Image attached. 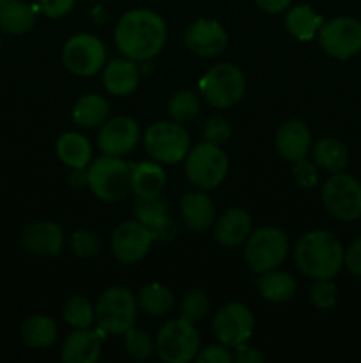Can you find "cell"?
<instances>
[{"label":"cell","instance_id":"obj_34","mask_svg":"<svg viewBox=\"0 0 361 363\" xmlns=\"http://www.w3.org/2000/svg\"><path fill=\"white\" fill-rule=\"evenodd\" d=\"M62 318L71 328H91L96 323V305L84 296H71L64 303Z\"/></svg>","mask_w":361,"mask_h":363},{"label":"cell","instance_id":"obj_15","mask_svg":"<svg viewBox=\"0 0 361 363\" xmlns=\"http://www.w3.org/2000/svg\"><path fill=\"white\" fill-rule=\"evenodd\" d=\"M140 126L133 117H108L99 126L98 147L103 155L124 158L134 151V147L140 142Z\"/></svg>","mask_w":361,"mask_h":363},{"label":"cell","instance_id":"obj_32","mask_svg":"<svg viewBox=\"0 0 361 363\" xmlns=\"http://www.w3.org/2000/svg\"><path fill=\"white\" fill-rule=\"evenodd\" d=\"M311 155L314 162L319 169L328 170V172H342L349 162V152L347 147L333 137H324L311 145Z\"/></svg>","mask_w":361,"mask_h":363},{"label":"cell","instance_id":"obj_14","mask_svg":"<svg viewBox=\"0 0 361 363\" xmlns=\"http://www.w3.org/2000/svg\"><path fill=\"white\" fill-rule=\"evenodd\" d=\"M154 238L151 230L137 218L124 222L113 230L110 248L113 257L122 264H137L151 250Z\"/></svg>","mask_w":361,"mask_h":363},{"label":"cell","instance_id":"obj_33","mask_svg":"<svg viewBox=\"0 0 361 363\" xmlns=\"http://www.w3.org/2000/svg\"><path fill=\"white\" fill-rule=\"evenodd\" d=\"M202 110L200 92L180 89L168 99V113L176 123H188L195 119Z\"/></svg>","mask_w":361,"mask_h":363},{"label":"cell","instance_id":"obj_4","mask_svg":"<svg viewBox=\"0 0 361 363\" xmlns=\"http://www.w3.org/2000/svg\"><path fill=\"white\" fill-rule=\"evenodd\" d=\"M198 92L212 108H232L246 92V78L243 71L234 64H216L200 78Z\"/></svg>","mask_w":361,"mask_h":363},{"label":"cell","instance_id":"obj_8","mask_svg":"<svg viewBox=\"0 0 361 363\" xmlns=\"http://www.w3.org/2000/svg\"><path fill=\"white\" fill-rule=\"evenodd\" d=\"M156 354L166 363H188L200 351V335L193 323L179 318L165 323L154 337Z\"/></svg>","mask_w":361,"mask_h":363},{"label":"cell","instance_id":"obj_30","mask_svg":"<svg viewBox=\"0 0 361 363\" xmlns=\"http://www.w3.org/2000/svg\"><path fill=\"white\" fill-rule=\"evenodd\" d=\"M297 291V284L290 273L282 269H271V272L260 273L258 279V293L262 298L273 303H285L292 300Z\"/></svg>","mask_w":361,"mask_h":363},{"label":"cell","instance_id":"obj_25","mask_svg":"<svg viewBox=\"0 0 361 363\" xmlns=\"http://www.w3.org/2000/svg\"><path fill=\"white\" fill-rule=\"evenodd\" d=\"M57 158L67 169H87L88 163L92 162V145L81 133L76 131H67L60 135L55 144Z\"/></svg>","mask_w":361,"mask_h":363},{"label":"cell","instance_id":"obj_29","mask_svg":"<svg viewBox=\"0 0 361 363\" xmlns=\"http://www.w3.org/2000/svg\"><path fill=\"white\" fill-rule=\"evenodd\" d=\"M35 13L28 4L21 0H9L0 6V30L9 35H23L32 30Z\"/></svg>","mask_w":361,"mask_h":363},{"label":"cell","instance_id":"obj_37","mask_svg":"<svg viewBox=\"0 0 361 363\" xmlns=\"http://www.w3.org/2000/svg\"><path fill=\"white\" fill-rule=\"evenodd\" d=\"M69 245L73 254L81 259H92L101 252V240L98 234L88 229H80L73 233Z\"/></svg>","mask_w":361,"mask_h":363},{"label":"cell","instance_id":"obj_24","mask_svg":"<svg viewBox=\"0 0 361 363\" xmlns=\"http://www.w3.org/2000/svg\"><path fill=\"white\" fill-rule=\"evenodd\" d=\"M180 215L191 230L204 233L214 223V204L204 190L188 191L180 199Z\"/></svg>","mask_w":361,"mask_h":363},{"label":"cell","instance_id":"obj_28","mask_svg":"<svg viewBox=\"0 0 361 363\" xmlns=\"http://www.w3.org/2000/svg\"><path fill=\"white\" fill-rule=\"evenodd\" d=\"M283 21H285L287 32L299 41H311L314 38H317L319 30L324 23L321 14H317L310 6H304V4L289 7Z\"/></svg>","mask_w":361,"mask_h":363},{"label":"cell","instance_id":"obj_7","mask_svg":"<svg viewBox=\"0 0 361 363\" xmlns=\"http://www.w3.org/2000/svg\"><path fill=\"white\" fill-rule=\"evenodd\" d=\"M289 238L278 227H260L251 230L244 241V261L257 275L280 268L289 255Z\"/></svg>","mask_w":361,"mask_h":363},{"label":"cell","instance_id":"obj_41","mask_svg":"<svg viewBox=\"0 0 361 363\" xmlns=\"http://www.w3.org/2000/svg\"><path fill=\"white\" fill-rule=\"evenodd\" d=\"M198 363H232L234 354L230 353L229 346L225 344H211V346L200 347L198 354L195 357Z\"/></svg>","mask_w":361,"mask_h":363},{"label":"cell","instance_id":"obj_40","mask_svg":"<svg viewBox=\"0 0 361 363\" xmlns=\"http://www.w3.org/2000/svg\"><path fill=\"white\" fill-rule=\"evenodd\" d=\"M292 176L301 188H314L319 183V167L306 158L294 162Z\"/></svg>","mask_w":361,"mask_h":363},{"label":"cell","instance_id":"obj_9","mask_svg":"<svg viewBox=\"0 0 361 363\" xmlns=\"http://www.w3.org/2000/svg\"><path fill=\"white\" fill-rule=\"evenodd\" d=\"M144 147L149 158L161 165H176L186 158L190 151V135L176 121H158L147 128Z\"/></svg>","mask_w":361,"mask_h":363},{"label":"cell","instance_id":"obj_39","mask_svg":"<svg viewBox=\"0 0 361 363\" xmlns=\"http://www.w3.org/2000/svg\"><path fill=\"white\" fill-rule=\"evenodd\" d=\"M202 135H204L205 142H211V144L222 145L225 144L227 140L232 135V130H230V124L225 117L222 116H212L209 117L204 123V130H202Z\"/></svg>","mask_w":361,"mask_h":363},{"label":"cell","instance_id":"obj_17","mask_svg":"<svg viewBox=\"0 0 361 363\" xmlns=\"http://www.w3.org/2000/svg\"><path fill=\"white\" fill-rule=\"evenodd\" d=\"M20 243L25 252L41 257H55L62 252L66 236L59 223L41 220V222L28 223L20 234Z\"/></svg>","mask_w":361,"mask_h":363},{"label":"cell","instance_id":"obj_18","mask_svg":"<svg viewBox=\"0 0 361 363\" xmlns=\"http://www.w3.org/2000/svg\"><path fill=\"white\" fill-rule=\"evenodd\" d=\"M134 216L151 230L154 241H170L179 233V225L170 216L168 206L159 197L138 199L134 204Z\"/></svg>","mask_w":361,"mask_h":363},{"label":"cell","instance_id":"obj_19","mask_svg":"<svg viewBox=\"0 0 361 363\" xmlns=\"http://www.w3.org/2000/svg\"><path fill=\"white\" fill-rule=\"evenodd\" d=\"M103 330L78 328L64 339L60 358L64 363H96L101 357Z\"/></svg>","mask_w":361,"mask_h":363},{"label":"cell","instance_id":"obj_6","mask_svg":"<svg viewBox=\"0 0 361 363\" xmlns=\"http://www.w3.org/2000/svg\"><path fill=\"white\" fill-rule=\"evenodd\" d=\"M137 296L124 286H112L96 301V323L108 335H124L137 321Z\"/></svg>","mask_w":361,"mask_h":363},{"label":"cell","instance_id":"obj_16","mask_svg":"<svg viewBox=\"0 0 361 363\" xmlns=\"http://www.w3.org/2000/svg\"><path fill=\"white\" fill-rule=\"evenodd\" d=\"M184 45L198 57H216L229 46V34L219 21L198 18L184 30Z\"/></svg>","mask_w":361,"mask_h":363},{"label":"cell","instance_id":"obj_45","mask_svg":"<svg viewBox=\"0 0 361 363\" xmlns=\"http://www.w3.org/2000/svg\"><path fill=\"white\" fill-rule=\"evenodd\" d=\"M258 7L268 14H280L287 11L292 4V0H255Z\"/></svg>","mask_w":361,"mask_h":363},{"label":"cell","instance_id":"obj_44","mask_svg":"<svg viewBox=\"0 0 361 363\" xmlns=\"http://www.w3.org/2000/svg\"><path fill=\"white\" fill-rule=\"evenodd\" d=\"M236 353H234V360L239 363H260L264 362V354L257 350L255 346H250L248 342L239 344V346L234 347Z\"/></svg>","mask_w":361,"mask_h":363},{"label":"cell","instance_id":"obj_31","mask_svg":"<svg viewBox=\"0 0 361 363\" xmlns=\"http://www.w3.org/2000/svg\"><path fill=\"white\" fill-rule=\"evenodd\" d=\"M137 303L144 314L152 315V318H163V315L170 314L172 308L176 307V298H173V293L166 286L151 282L145 284L138 291Z\"/></svg>","mask_w":361,"mask_h":363},{"label":"cell","instance_id":"obj_35","mask_svg":"<svg viewBox=\"0 0 361 363\" xmlns=\"http://www.w3.org/2000/svg\"><path fill=\"white\" fill-rule=\"evenodd\" d=\"M209 307H211V301L209 296L202 289H190L188 293H184V296L179 301V315L186 321L197 323L204 321L209 314Z\"/></svg>","mask_w":361,"mask_h":363},{"label":"cell","instance_id":"obj_27","mask_svg":"<svg viewBox=\"0 0 361 363\" xmlns=\"http://www.w3.org/2000/svg\"><path fill=\"white\" fill-rule=\"evenodd\" d=\"M57 323L46 314H34L23 321L20 328L21 342L30 350H46L57 340Z\"/></svg>","mask_w":361,"mask_h":363},{"label":"cell","instance_id":"obj_36","mask_svg":"<svg viewBox=\"0 0 361 363\" xmlns=\"http://www.w3.org/2000/svg\"><path fill=\"white\" fill-rule=\"evenodd\" d=\"M124 351L127 353V357H131L133 360H145V358L151 357L156 351L154 347V339L151 337V333H147L145 330L140 328H130L124 333Z\"/></svg>","mask_w":361,"mask_h":363},{"label":"cell","instance_id":"obj_11","mask_svg":"<svg viewBox=\"0 0 361 363\" xmlns=\"http://www.w3.org/2000/svg\"><path fill=\"white\" fill-rule=\"evenodd\" d=\"M62 64L74 77H94L106 64L105 45L87 32L71 35L62 46Z\"/></svg>","mask_w":361,"mask_h":363},{"label":"cell","instance_id":"obj_12","mask_svg":"<svg viewBox=\"0 0 361 363\" xmlns=\"http://www.w3.org/2000/svg\"><path fill=\"white\" fill-rule=\"evenodd\" d=\"M317 38L329 57L347 60L361 52V21L353 16L331 18L322 23Z\"/></svg>","mask_w":361,"mask_h":363},{"label":"cell","instance_id":"obj_1","mask_svg":"<svg viewBox=\"0 0 361 363\" xmlns=\"http://www.w3.org/2000/svg\"><path fill=\"white\" fill-rule=\"evenodd\" d=\"M168 38L165 20L151 9H131L115 23L113 41L117 50L134 62H147L163 52Z\"/></svg>","mask_w":361,"mask_h":363},{"label":"cell","instance_id":"obj_5","mask_svg":"<svg viewBox=\"0 0 361 363\" xmlns=\"http://www.w3.org/2000/svg\"><path fill=\"white\" fill-rule=\"evenodd\" d=\"M184 172L188 181L198 190H214L227 179L229 158L219 145L204 140L190 147L184 158Z\"/></svg>","mask_w":361,"mask_h":363},{"label":"cell","instance_id":"obj_21","mask_svg":"<svg viewBox=\"0 0 361 363\" xmlns=\"http://www.w3.org/2000/svg\"><path fill=\"white\" fill-rule=\"evenodd\" d=\"M253 230V218L246 209L230 208L214 225V238L222 247L234 248L243 245Z\"/></svg>","mask_w":361,"mask_h":363},{"label":"cell","instance_id":"obj_2","mask_svg":"<svg viewBox=\"0 0 361 363\" xmlns=\"http://www.w3.org/2000/svg\"><path fill=\"white\" fill-rule=\"evenodd\" d=\"M294 262L308 279H333L343 268V247L329 230H310L296 243Z\"/></svg>","mask_w":361,"mask_h":363},{"label":"cell","instance_id":"obj_10","mask_svg":"<svg viewBox=\"0 0 361 363\" xmlns=\"http://www.w3.org/2000/svg\"><path fill=\"white\" fill-rule=\"evenodd\" d=\"M322 206L333 218L354 222L361 216V183L347 172H335L322 186Z\"/></svg>","mask_w":361,"mask_h":363},{"label":"cell","instance_id":"obj_26","mask_svg":"<svg viewBox=\"0 0 361 363\" xmlns=\"http://www.w3.org/2000/svg\"><path fill=\"white\" fill-rule=\"evenodd\" d=\"M73 123L84 130H94L99 128L110 117V103L101 94H85L78 98L71 110Z\"/></svg>","mask_w":361,"mask_h":363},{"label":"cell","instance_id":"obj_23","mask_svg":"<svg viewBox=\"0 0 361 363\" xmlns=\"http://www.w3.org/2000/svg\"><path fill=\"white\" fill-rule=\"evenodd\" d=\"M131 167V194L137 199L159 197L166 186V172L161 163L149 160Z\"/></svg>","mask_w":361,"mask_h":363},{"label":"cell","instance_id":"obj_3","mask_svg":"<svg viewBox=\"0 0 361 363\" xmlns=\"http://www.w3.org/2000/svg\"><path fill=\"white\" fill-rule=\"evenodd\" d=\"M133 167L122 158L103 155L87 167V186L105 202H120L131 194Z\"/></svg>","mask_w":361,"mask_h":363},{"label":"cell","instance_id":"obj_42","mask_svg":"<svg viewBox=\"0 0 361 363\" xmlns=\"http://www.w3.org/2000/svg\"><path fill=\"white\" fill-rule=\"evenodd\" d=\"M343 266L354 277H361V236L343 250Z\"/></svg>","mask_w":361,"mask_h":363},{"label":"cell","instance_id":"obj_43","mask_svg":"<svg viewBox=\"0 0 361 363\" xmlns=\"http://www.w3.org/2000/svg\"><path fill=\"white\" fill-rule=\"evenodd\" d=\"M76 0H39V9L48 18H62L71 13Z\"/></svg>","mask_w":361,"mask_h":363},{"label":"cell","instance_id":"obj_46","mask_svg":"<svg viewBox=\"0 0 361 363\" xmlns=\"http://www.w3.org/2000/svg\"><path fill=\"white\" fill-rule=\"evenodd\" d=\"M6 2H9V0H0V6H4Z\"/></svg>","mask_w":361,"mask_h":363},{"label":"cell","instance_id":"obj_20","mask_svg":"<svg viewBox=\"0 0 361 363\" xmlns=\"http://www.w3.org/2000/svg\"><path fill=\"white\" fill-rule=\"evenodd\" d=\"M275 145L278 155L285 162H299V160L306 158L308 152L311 151L310 128L299 119L285 121L276 131Z\"/></svg>","mask_w":361,"mask_h":363},{"label":"cell","instance_id":"obj_22","mask_svg":"<svg viewBox=\"0 0 361 363\" xmlns=\"http://www.w3.org/2000/svg\"><path fill=\"white\" fill-rule=\"evenodd\" d=\"M140 84V73L134 60L122 57L113 59L103 67V85L106 92L112 96H130L133 94Z\"/></svg>","mask_w":361,"mask_h":363},{"label":"cell","instance_id":"obj_13","mask_svg":"<svg viewBox=\"0 0 361 363\" xmlns=\"http://www.w3.org/2000/svg\"><path fill=\"white\" fill-rule=\"evenodd\" d=\"M255 315L248 305L230 301L219 307L212 318V333L216 340L229 347L248 342L253 335Z\"/></svg>","mask_w":361,"mask_h":363},{"label":"cell","instance_id":"obj_38","mask_svg":"<svg viewBox=\"0 0 361 363\" xmlns=\"http://www.w3.org/2000/svg\"><path fill=\"white\" fill-rule=\"evenodd\" d=\"M310 300L319 311H331L338 303V287L331 282V279L315 280L311 287Z\"/></svg>","mask_w":361,"mask_h":363}]
</instances>
